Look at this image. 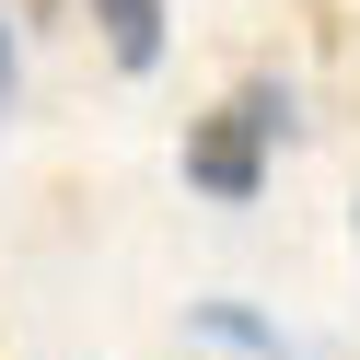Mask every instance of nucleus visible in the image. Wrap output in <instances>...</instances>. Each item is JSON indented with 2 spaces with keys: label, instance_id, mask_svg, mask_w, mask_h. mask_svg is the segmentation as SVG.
I'll use <instances>...</instances> for the list:
<instances>
[{
  "label": "nucleus",
  "instance_id": "f257e3e1",
  "mask_svg": "<svg viewBox=\"0 0 360 360\" xmlns=\"http://www.w3.org/2000/svg\"><path fill=\"white\" fill-rule=\"evenodd\" d=\"M290 94L279 82H233L221 105H198L186 117V140H174V163H186V186L210 198V210H256L267 198V151L290 140Z\"/></svg>",
  "mask_w": 360,
  "mask_h": 360
},
{
  "label": "nucleus",
  "instance_id": "f03ea898",
  "mask_svg": "<svg viewBox=\"0 0 360 360\" xmlns=\"http://www.w3.org/2000/svg\"><path fill=\"white\" fill-rule=\"evenodd\" d=\"M186 337H210V349H233V360H302L256 302H233V290H198V302H186Z\"/></svg>",
  "mask_w": 360,
  "mask_h": 360
},
{
  "label": "nucleus",
  "instance_id": "7ed1b4c3",
  "mask_svg": "<svg viewBox=\"0 0 360 360\" xmlns=\"http://www.w3.org/2000/svg\"><path fill=\"white\" fill-rule=\"evenodd\" d=\"M94 24H105V58L117 70H151L163 58V0H94Z\"/></svg>",
  "mask_w": 360,
  "mask_h": 360
},
{
  "label": "nucleus",
  "instance_id": "20e7f679",
  "mask_svg": "<svg viewBox=\"0 0 360 360\" xmlns=\"http://www.w3.org/2000/svg\"><path fill=\"white\" fill-rule=\"evenodd\" d=\"M349 221H360V198H349Z\"/></svg>",
  "mask_w": 360,
  "mask_h": 360
},
{
  "label": "nucleus",
  "instance_id": "39448f33",
  "mask_svg": "<svg viewBox=\"0 0 360 360\" xmlns=\"http://www.w3.org/2000/svg\"><path fill=\"white\" fill-rule=\"evenodd\" d=\"M0 35H12V24H0Z\"/></svg>",
  "mask_w": 360,
  "mask_h": 360
}]
</instances>
